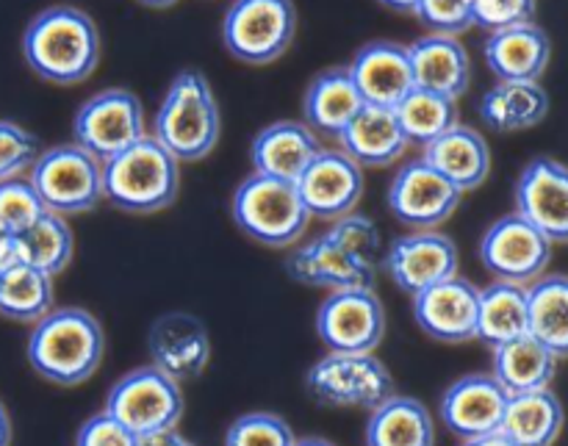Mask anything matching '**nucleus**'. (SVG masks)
Returning <instances> with one entry per match:
<instances>
[{
	"label": "nucleus",
	"instance_id": "1",
	"mask_svg": "<svg viewBox=\"0 0 568 446\" xmlns=\"http://www.w3.org/2000/svg\"><path fill=\"white\" fill-rule=\"evenodd\" d=\"M103 39L98 22L75 6H50L28 22L22 59L33 75L55 87L83 83L100 64Z\"/></svg>",
	"mask_w": 568,
	"mask_h": 446
},
{
	"label": "nucleus",
	"instance_id": "2",
	"mask_svg": "<svg viewBox=\"0 0 568 446\" xmlns=\"http://www.w3.org/2000/svg\"><path fill=\"white\" fill-rule=\"evenodd\" d=\"M26 355L31 369L53 386H81L103 364V325L75 305L53 308L33 325Z\"/></svg>",
	"mask_w": 568,
	"mask_h": 446
},
{
	"label": "nucleus",
	"instance_id": "3",
	"mask_svg": "<svg viewBox=\"0 0 568 446\" xmlns=\"http://www.w3.org/2000/svg\"><path fill=\"white\" fill-rule=\"evenodd\" d=\"M220 133L222 114L209 78L200 70L178 72L155 111L150 136L181 164H194L214 153Z\"/></svg>",
	"mask_w": 568,
	"mask_h": 446
},
{
	"label": "nucleus",
	"instance_id": "4",
	"mask_svg": "<svg viewBox=\"0 0 568 446\" xmlns=\"http://www.w3.org/2000/svg\"><path fill=\"white\" fill-rule=\"evenodd\" d=\"M181 192V161L153 136L116 153L103 164V200L122 214H159Z\"/></svg>",
	"mask_w": 568,
	"mask_h": 446
},
{
	"label": "nucleus",
	"instance_id": "5",
	"mask_svg": "<svg viewBox=\"0 0 568 446\" xmlns=\"http://www.w3.org/2000/svg\"><path fill=\"white\" fill-rule=\"evenodd\" d=\"M233 220L239 231L272 250L300 244L308 231L311 214L297 192V183L250 172L233 192Z\"/></svg>",
	"mask_w": 568,
	"mask_h": 446
},
{
	"label": "nucleus",
	"instance_id": "6",
	"mask_svg": "<svg viewBox=\"0 0 568 446\" xmlns=\"http://www.w3.org/2000/svg\"><path fill=\"white\" fill-rule=\"evenodd\" d=\"M28 181L50 214H89L103 203V161L75 142L42 150L28 170Z\"/></svg>",
	"mask_w": 568,
	"mask_h": 446
},
{
	"label": "nucleus",
	"instance_id": "7",
	"mask_svg": "<svg viewBox=\"0 0 568 446\" xmlns=\"http://www.w3.org/2000/svg\"><path fill=\"white\" fill-rule=\"evenodd\" d=\"M305 392L322 408L375 410L394 392V377L375 353L322 355L305 372Z\"/></svg>",
	"mask_w": 568,
	"mask_h": 446
},
{
	"label": "nucleus",
	"instance_id": "8",
	"mask_svg": "<svg viewBox=\"0 0 568 446\" xmlns=\"http://www.w3.org/2000/svg\"><path fill=\"white\" fill-rule=\"evenodd\" d=\"M105 414L142 442L178 430L183 416L181 383L150 366L122 375L105 394Z\"/></svg>",
	"mask_w": 568,
	"mask_h": 446
},
{
	"label": "nucleus",
	"instance_id": "9",
	"mask_svg": "<svg viewBox=\"0 0 568 446\" xmlns=\"http://www.w3.org/2000/svg\"><path fill=\"white\" fill-rule=\"evenodd\" d=\"M297 33L294 0H233L222 17V44L236 61L264 67L283 59Z\"/></svg>",
	"mask_w": 568,
	"mask_h": 446
},
{
	"label": "nucleus",
	"instance_id": "10",
	"mask_svg": "<svg viewBox=\"0 0 568 446\" xmlns=\"http://www.w3.org/2000/svg\"><path fill=\"white\" fill-rule=\"evenodd\" d=\"M142 100L120 87L103 89L83 100L72 120V142L105 164L116 153L148 136Z\"/></svg>",
	"mask_w": 568,
	"mask_h": 446
},
{
	"label": "nucleus",
	"instance_id": "11",
	"mask_svg": "<svg viewBox=\"0 0 568 446\" xmlns=\"http://www.w3.org/2000/svg\"><path fill=\"white\" fill-rule=\"evenodd\" d=\"M552 247L555 244L532 222L514 211L488 225L477 253L494 281L530 286L532 281L547 275Z\"/></svg>",
	"mask_w": 568,
	"mask_h": 446
},
{
	"label": "nucleus",
	"instance_id": "12",
	"mask_svg": "<svg viewBox=\"0 0 568 446\" xmlns=\"http://www.w3.org/2000/svg\"><path fill=\"white\" fill-rule=\"evenodd\" d=\"M316 336L331 353H375L386 336V308L375 288L327 292L316 311Z\"/></svg>",
	"mask_w": 568,
	"mask_h": 446
},
{
	"label": "nucleus",
	"instance_id": "13",
	"mask_svg": "<svg viewBox=\"0 0 568 446\" xmlns=\"http://www.w3.org/2000/svg\"><path fill=\"white\" fill-rule=\"evenodd\" d=\"M464 192L438 175L425 159H414L394 172L386 205L394 220L410 231H438L458 211Z\"/></svg>",
	"mask_w": 568,
	"mask_h": 446
},
{
	"label": "nucleus",
	"instance_id": "14",
	"mask_svg": "<svg viewBox=\"0 0 568 446\" xmlns=\"http://www.w3.org/2000/svg\"><path fill=\"white\" fill-rule=\"evenodd\" d=\"M286 272L303 286L344 292V288H375L377 261L347 247L342 239L325 231L311 242L297 244L286 259Z\"/></svg>",
	"mask_w": 568,
	"mask_h": 446
},
{
	"label": "nucleus",
	"instance_id": "15",
	"mask_svg": "<svg viewBox=\"0 0 568 446\" xmlns=\"http://www.w3.org/2000/svg\"><path fill=\"white\" fill-rule=\"evenodd\" d=\"M297 192L311 220H342L353 214L364 197V166L342 148H322L308 170L297 178Z\"/></svg>",
	"mask_w": 568,
	"mask_h": 446
},
{
	"label": "nucleus",
	"instance_id": "16",
	"mask_svg": "<svg viewBox=\"0 0 568 446\" xmlns=\"http://www.w3.org/2000/svg\"><path fill=\"white\" fill-rule=\"evenodd\" d=\"M383 270L399 292L416 297L425 288L458 275V244L442 231H410L386 250Z\"/></svg>",
	"mask_w": 568,
	"mask_h": 446
},
{
	"label": "nucleus",
	"instance_id": "17",
	"mask_svg": "<svg viewBox=\"0 0 568 446\" xmlns=\"http://www.w3.org/2000/svg\"><path fill=\"white\" fill-rule=\"evenodd\" d=\"M516 214L538 227L552 244H568V166L538 155L521 170L514 189Z\"/></svg>",
	"mask_w": 568,
	"mask_h": 446
},
{
	"label": "nucleus",
	"instance_id": "18",
	"mask_svg": "<svg viewBox=\"0 0 568 446\" xmlns=\"http://www.w3.org/2000/svg\"><path fill=\"white\" fill-rule=\"evenodd\" d=\"M148 353L150 364L172 381H197L211 361L209 327L186 311H170L150 325Z\"/></svg>",
	"mask_w": 568,
	"mask_h": 446
},
{
	"label": "nucleus",
	"instance_id": "19",
	"mask_svg": "<svg viewBox=\"0 0 568 446\" xmlns=\"http://www.w3.org/2000/svg\"><path fill=\"white\" fill-rule=\"evenodd\" d=\"M480 288L453 275L414 297V320L425 336L442 344H466L477 338Z\"/></svg>",
	"mask_w": 568,
	"mask_h": 446
},
{
	"label": "nucleus",
	"instance_id": "20",
	"mask_svg": "<svg viewBox=\"0 0 568 446\" xmlns=\"http://www.w3.org/2000/svg\"><path fill=\"white\" fill-rule=\"evenodd\" d=\"M508 399L510 394L494 381L491 372L466 375L444 392L438 416L458 442H471V438L499 433Z\"/></svg>",
	"mask_w": 568,
	"mask_h": 446
},
{
	"label": "nucleus",
	"instance_id": "21",
	"mask_svg": "<svg viewBox=\"0 0 568 446\" xmlns=\"http://www.w3.org/2000/svg\"><path fill=\"white\" fill-rule=\"evenodd\" d=\"M361 98L369 105H386L397 109L399 100L416 87L414 70H410L408 44L392 42V39H375L366 42L353 61L347 64Z\"/></svg>",
	"mask_w": 568,
	"mask_h": 446
},
{
	"label": "nucleus",
	"instance_id": "22",
	"mask_svg": "<svg viewBox=\"0 0 568 446\" xmlns=\"http://www.w3.org/2000/svg\"><path fill=\"white\" fill-rule=\"evenodd\" d=\"M320 150V133L311 131L305 122L281 120L255 133L253 144H250V164L258 175L297 183V178L308 170Z\"/></svg>",
	"mask_w": 568,
	"mask_h": 446
},
{
	"label": "nucleus",
	"instance_id": "23",
	"mask_svg": "<svg viewBox=\"0 0 568 446\" xmlns=\"http://www.w3.org/2000/svg\"><path fill=\"white\" fill-rule=\"evenodd\" d=\"M483 59L497 81H541L552 59V42L536 20L519 22L488 33Z\"/></svg>",
	"mask_w": 568,
	"mask_h": 446
},
{
	"label": "nucleus",
	"instance_id": "24",
	"mask_svg": "<svg viewBox=\"0 0 568 446\" xmlns=\"http://www.w3.org/2000/svg\"><path fill=\"white\" fill-rule=\"evenodd\" d=\"M414 83L427 92L447 94L460 100L471 87V59L458 37L447 33H425L408 44Z\"/></svg>",
	"mask_w": 568,
	"mask_h": 446
},
{
	"label": "nucleus",
	"instance_id": "25",
	"mask_svg": "<svg viewBox=\"0 0 568 446\" xmlns=\"http://www.w3.org/2000/svg\"><path fill=\"white\" fill-rule=\"evenodd\" d=\"M422 159L460 192H475L491 175V148L477 128L453 125L422 148Z\"/></svg>",
	"mask_w": 568,
	"mask_h": 446
},
{
	"label": "nucleus",
	"instance_id": "26",
	"mask_svg": "<svg viewBox=\"0 0 568 446\" xmlns=\"http://www.w3.org/2000/svg\"><path fill=\"white\" fill-rule=\"evenodd\" d=\"M336 142L338 148H342L349 159L358 161L364 170L366 166H369V170H377V166L397 164L405 155V150L410 148L394 109L369 103H366L364 109L353 116V122L338 133Z\"/></svg>",
	"mask_w": 568,
	"mask_h": 446
},
{
	"label": "nucleus",
	"instance_id": "27",
	"mask_svg": "<svg viewBox=\"0 0 568 446\" xmlns=\"http://www.w3.org/2000/svg\"><path fill=\"white\" fill-rule=\"evenodd\" d=\"M364 105V98L347 67H331L320 72L305 89L303 122L320 136L336 139Z\"/></svg>",
	"mask_w": 568,
	"mask_h": 446
},
{
	"label": "nucleus",
	"instance_id": "28",
	"mask_svg": "<svg viewBox=\"0 0 568 446\" xmlns=\"http://www.w3.org/2000/svg\"><path fill=\"white\" fill-rule=\"evenodd\" d=\"M477 114L494 133L530 131L547 120L549 94L541 81H497L480 98Z\"/></svg>",
	"mask_w": 568,
	"mask_h": 446
},
{
	"label": "nucleus",
	"instance_id": "29",
	"mask_svg": "<svg viewBox=\"0 0 568 446\" xmlns=\"http://www.w3.org/2000/svg\"><path fill=\"white\" fill-rule=\"evenodd\" d=\"M558 364L560 361L530 333L491 349V375L510 397L538 392V388H552Z\"/></svg>",
	"mask_w": 568,
	"mask_h": 446
},
{
	"label": "nucleus",
	"instance_id": "30",
	"mask_svg": "<svg viewBox=\"0 0 568 446\" xmlns=\"http://www.w3.org/2000/svg\"><path fill=\"white\" fill-rule=\"evenodd\" d=\"M366 446H436V419L422 399L392 394L369 410Z\"/></svg>",
	"mask_w": 568,
	"mask_h": 446
},
{
	"label": "nucleus",
	"instance_id": "31",
	"mask_svg": "<svg viewBox=\"0 0 568 446\" xmlns=\"http://www.w3.org/2000/svg\"><path fill=\"white\" fill-rule=\"evenodd\" d=\"M566 425L564 403L552 388L514 394L505 408L499 433L516 446H555Z\"/></svg>",
	"mask_w": 568,
	"mask_h": 446
},
{
	"label": "nucleus",
	"instance_id": "32",
	"mask_svg": "<svg viewBox=\"0 0 568 446\" xmlns=\"http://www.w3.org/2000/svg\"><path fill=\"white\" fill-rule=\"evenodd\" d=\"M530 333V303H527V286L519 283L494 281L491 286L480 288V305H477V342L486 347H499L514 338Z\"/></svg>",
	"mask_w": 568,
	"mask_h": 446
},
{
	"label": "nucleus",
	"instance_id": "33",
	"mask_svg": "<svg viewBox=\"0 0 568 446\" xmlns=\"http://www.w3.org/2000/svg\"><path fill=\"white\" fill-rule=\"evenodd\" d=\"M53 277L22 261L0 266V316L20 325H37L55 308Z\"/></svg>",
	"mask_w": 568,
	"mask_h": 446
},
{
	"label": "nucleus",
	"instance_id": "34",
	"mask_svg": "<svg viewBox=\"0 0 568 446\" xmlns=\"http://www.w3.org/2000/svg\"><path fill=\"white\" fill-rule=\"evenodd\" d=\"M530 336L558 361L568 358V275H541L527 286Z\"/></svg>",
	"mask_w": 568,
	"mask_h": 446
},
{
	"label": "nucleus",
	"instance_id": "35",
	"mask_svg": "<svg viewBox=\"0 0 568 446\" xmlns=\"http://www.w3.org/2000/svg\"><path fill=\"white\" fill-rule=\"evenodd\" d=\"M72 253H75V236L67 222V216L42 214L31 227L14 236V259L44 275L55 277L70 266Z\"/></svg>",
	"mask_w": 568,
	"mask_h": 446
},
{
	"label": "nucleus",
	"instance_id": "36",
	"mask_svg": "<svg viewBox=\"0 0 568 446\" xmlns=\"http://www.w3.org/2000/svg\"><path fill=\"white\" fill-rule=\"evenodd\" d=\"M408 144H430L453 125H458V100L414 87L394 109Z\"/></svg>",
	"mask_w": 568,
	"mask_h": 446
},
{
	"label": "nucleus",
	"instance_id": "37",
	"mask_svg": "<svg viewBox=\"0 0 568 446\" xmlns=\"http://www.w3.org/2000/svg\"><path fill=\"white\" fill-rule=\"evenodd\" d=\"M292 425L283 416L266 414V410H255V414H244L227 427L225 446H294Z\"/></svg>",
	"mask_w": 568,
	"mask_h": 446
},
{
	"label": "nucleus",
	"instance_id": "38",
	"mask_svg": "<svg viewBox=\"0 0 568 446\" xmlns=\"http://www.w3.org/2000/svg\"><path fill=\"white\" fill-rule=\"evenodd\" d=\"M42 214H48V209L42 205L28 178H11V181L0 183V225L11 236L31 227Z\"/></svg>",
	"mask_w": 568,
	"mask_h": 446
},
{
	"label": "nucleus",
	"instance_id": "39",
	"mask_svg": "<svg viewBox=\"0 0 568 446\" xmlns=\"http://www.w3.org/2000/svg\"><path fill=\"white\" fill-rule=\"evenodd\" d=\"M39 153H42L39 139L28 128L0 120V183L26 175Z\"/></svg>",
	"mask_w": 568,
	"mask_h": 446
},
{
	"label": "nucleus",
	"instance_id": "40",
	"mask_svg": "<svg viewBox=\"0 0 568 446\" xmlns=\"http://www.w3.org/2000/svg\"><path fill=\"white\" fill-rule=\"evenodd\" d=\"M414 17L427 28V33H447V37H460L469 28L471 20V0H419Z\"/></svg>",
	"mask_w": 568,
	"mask_h": 446
},
{
	"label": "nucleus",
	"instance_id": "41",
	"mask_svg": "<svg viewBox=\"0 0 568 446\" xmlns=\"http://www.w3.org/2000/svg\"><path fill=\"white\" fill-rule=\"evenodd\" d=\"M471 20L488 33L530 22L536 20V0H471Z\"/></svg>",
	"mask_w": 568,
	"mask_h": 446
},
{
	"label": "nucleus",
	"instance_id": "42",
	"mask_svg": "<svg viewBox=\"0 0 568 446\" xmlns=\"http://www.w3.org/2000/svg\"><path fill=\"white\" fill-rule=\"evenodd\" d=\"M75 446H144V442L133 436L128 427H122L120 422L111 419L105 410H100L83 422L75 436Z\"/></svg>",
	"mask_w": 568,
	"mask_h": 446
},
{
	"label": "nucleus",
	"instance_id": "43",
	"mask_svg": "<svg viewBox=\"0 0 568 446\" xmlns=\"http://www.w3.org/2000/svg\"><path fill=\"white\" fill-rule=\"evenodd\" d=\"M144 446H194V444L186 442V438H183L178 430H170V433H164V436L144 442Z\"/></svg>",
	"mask_w": 568,
	"mask_h": 446
},
{
	"label": "nucleus",
	"instance_id": "44",
	"mask_svg": "<svg viewBox=\"0 0 568 446\" xmlns=\"http://www.w3.org/2000/svg\"><path fill=\"white\" fill-rule=\"evenodd\" d=\"M14 259V236L0 225V266Z\"/></svg>",
	"mask_w": 568,
	"mask_h": 446
},
{
	"label": "nucleus",
	"instance_id": "45",
	"mask_svg": "<svg viewBox=\"0 0 568 446\" xmlns=\"http://www.w3.org/2000/svg\"><path fill=\"white\" fill-rule=\"evenodd\" d=\"M460 446H516L510 438H505L503 433H491V436L471 438V442H460Z\"/></svg>",
	"mask_w": 568,
	"mask_h": 446
},
{
	"label": "nucleus",
	"instance_id": "46",
	"mask_svg": "<svg viewBox=\"0 0 568 446\" xmlns=\"http://www.w3.org/2000/svg\"><path fill=\"white\" fill-rule=\"evenodd\" d=\"M377 3L386 6V9H392V11H397V14H414V9L419 0H377Z\"/></svg>",
	"mask_w": 568,
	"mask_h": 446
},
{
	"label": "nucleus",
	"instance_id": "47",
	"mask_svg": "<svg viewBox=\"0 0 568 446\" xmlns=\"http://www.w3.org/2000/svg\"><path fill=\"white\" fill-rule=\"evenodd\" d=\"M0 446H11V419L3 403H0Z\"/></svg>",
	"mask_w": 568,
	"mask_h": 446
},
{
	"label": "nucleus",
	"instance_id": "48",
	"mask_svg": "<svg viewBox=\"0 0 568 446\" xmlns=\"http://www.w3.org/2000/svg\"><path fill=\"white\" fill-rule=\"evenodd\" d=\"M142 6H148V9H170V6H175L178 0H139Z\"/></svg>",
	"mask_w": 568,
	"mask_h": 446
},
{
	"label": "nucleus",
	"instance_id": "49",
	"mask_svg": "<svg viewBox=\"0 0 568 446\" xmlns=\"http://www.w3.org/2000/svg\"><path fill=\"white\" fill-rule=\"evenodd\" d=\"M294 446H336V444L325 442V438H297Z\"/></svg>",
	"mask_w": 568,
	"mask_h": 446
}]
</instances>
